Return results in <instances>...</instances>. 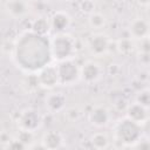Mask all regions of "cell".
<instances>
[{
  "mask_svg": "<svg viewBox=\"0 0 150 150\" xmlns=\"http://www.w3.org/2000/svg\"><path fill=\"white\" fill-rule=\"evenodd\" d=\"M22 87L27 93H34L35 90L41 88L36 73H27V75L22 81Z\"/></svg>",
  "mask_w": 150,
  "mask_h": 150,
  "instance_id": "cell-19",
  "label": "cell"
},
{
  "mask_svg": "<svg viewBox=\"0 0 150 150\" xmlns=\"http://www.w3.org/2000/svg\"><path fill=\"white\" fill-rule=\"evenodd\" d=\"M138 4L141 6H148L149 5V0H138Z\"/></svg>",
  "mask_w": 150,
  "mask_h": 150,
  "instance_id": "cell-26",
  "label": "cell"
},
{
  "mask_svg": "<svg viewBox=\"0 0 150 150\" xmlns=\"http://www.w3.org/2000/svg\"><path fill=\"white\" fill-rule=\"evenodd\" d=\"M135 101L138 102V103H141L142 105L149 108V104H150V93H149V90H148V89L141 90V91L137 94Z\"/></svg>",
  "mask_w": 150,
  "mask_h": 150,
  "instance_id": "cell-22",
  "label": "cell"
},
{
  "mask_svg": "<svg viewBox=\"0 0 150 150\" xmlns=\"http://www.w3.org/2000/svg\"><path fill=\"white\" fill-rule=\"evenodd\" d=\"M43 117L39 110L34 108L23 109L18 117V127L20 130H26L30 132H35L42 125Z\"/></svg>",
  "mask_w": 150,
  "mask_h": 150,
  "instance_id": "cell-5",
  "label": "cell"
},
{
  "mask_svg": "<svg viewBox=\"0 0 150 150\" xmlns=\"http://www.w3.org/2000/svg\"><path fill=\"white\" fill-rule=\"evenodd\" d=\"M49 39L34 32L25 30L18 35L14 49L13 61L18 68L25 73H36L50 62Z\"/></svg>",
  "mask_w": 150,
  "mask_h": 150,
  "instance_id": "cell-1",
  "label": "cell"
},
{
  "mask_svg": "<svg viewBox=\"0 0 150 150\" xmlns=\"http://www.w3.org/2000/svg\"><path fill=\"white\" fill-rule=\"evenodd\" d=\"M90 144L93 148L95 149H107L109 148L110 145V139L108 137V135L105 132H102V131H98V132H95L90 136Z\"/></svg>",
  "mask_w": 150,
  "mask_h": 150,
  "instance_id": "cell-18",
  "label": "cell"
},
{
  "mask_svg": "<svg viewBox=\"0 0 150 150\" xmlns=\"http://www.w3.org/2000/svg\"><path fill=\"white\" fill-rule=\"evenodd\" d=\"M45 149L49 150H55V149H61L64 146V137L61 132L56 130H49L43 134L41 141Z\"/></svg>",
  "mask_w": 150,
  "mask_h": 150,
  "instance_id": "cell-15",
  "label": "cell"
},
{
  "mask_svg": "<svg viewBox=\"0 0 150 150\" xmlns=\"http://www.w3.org/2000/svg\"><path fill=\"white\" fill-rule=\"evenodd\" d=\"M6 12L13 19H22L29 13V4L26 0H8L5 4Z\"/></svg>",
  "mask_w": 150,
  "mask_h": 150,
  "instance_id": "cell-13",
  "label": "cell"
},
{
  "mask_svg": "<svg viewBox=\"0 0 150 150\" xmlns=\"http://www.w3.org/2000/svg\"><path fill=\"white\" fill-rule=\"evenodd\" d=\"M33 137H34V132L26 131V130H20V131H19V135H18V138H19L27 148H29V145L33 143Z\"/></svg>",
  "mask_w": 150,
  "mask_h": 150,
  "instance_id": "cell-23",
  "label": "cell"
},
{
  "mask_svg": "<svg viewBox=\"0 0 150 150\" xmlns=\"http://www.w3.org/2000/svg\"><path fill=\"white\" fill-rule=\"evenodd\" d=\"M115 48L123 56H129L135 50V40H132L130 36L129 38H122L116 42Z\"/></svg>",
  "mask_w": 150,
  "mask_h": 150,
  "instance_id": "cell-17",
  "label": "cell"
},
{
  "mask_svg": "<svg viewBox=\"0 0 150 150\" xmlns=\"http://www.w3.org/2000/svg\"><path fill=\"white\" fill-rule=\"evenodd\" d=\"M64 116L69 122H77L81 118V110L77 107H69L64 108Z\"/></svg>",
  "mask_w": 150,
  "mask_h": 150,
  "instance_id": "cell-21",
  "label": "cell"
},
{
  "mask_svg": "<svg viewBox=\"0 0 150 150\" xmlns=\"http://www.w3.org/2000/svg\"><path fill=\"white\" fill-rule=\"evenodd\" d=\"M67 98L63 95V93H50L45 98V107L48 112L56 114L64 110Z\"/></svg>",
  "mask_w": 150,
  "mask_h": 150,
  "instance_id": "cell-14",
  "label": "cell"
},
{
  "mask_svg": "<svg viewBox=\"0 0 150 150\" xmlns=\"http://www.w3.org/2000/svg\"><path fill=\"white\" fill-rule=\"evenodd\" d=\"M36 75H38L40 87L43 89H53L56 86H59L56 64H53V63L46 64L39 71H36Z\"/></svg>",
  "mask_w": 150,
  "mask_h": 150,
  "instance_id": "cell-8",
  "label": "cell"
},
{
  "mask_svg": "<svg viewBox=\"0 0 150 150\" xmlns=\"http://www.w3.org/2000/svg\"><path fill=\"white\" fill-rule=\"evenodd\" d=\"M102 75H103L102 66L94 60H88L80 66V81L87 84L96 83L102 77Z\"/></svg>",
  "mask_w": 150,
  "mask_h": 150,
  "instance_id": "cell-7",
  "label": "cell"
},
{
  "mask_svg": "<svg viewBox=\"0 0 150 150\" xmlns=\"http://www.w3.org/2000/svg\"><path fill=\"white\" fill-rule=\"evenodd\" d=\"M143 125L131 121L128 117L118 120L112 129L114 139L123 146L132 148L134 144L143 136Z\"/></svg>",
  "mask_w": 150,
  "mask_h": 150,
  "instance_id": "cell-2",
  "label": "cell"
},
{
  "mask_svg": "<svg viewBox=\"0 0 150 150\" xmlns=\"http://www.w3.org/2000/svg\"><path fill=\"white\" fill-rule=\"evenodd\" d=\"M62 1H73V0H62Z\"/></svg>",
  "mask_w": 150,
  "mask_h": 150,
  "instance_id": "cell-27",
  "label": "cell"
},
{
  "mask_svg": "<svg viewBox=\"0 0 150 150\" xmlns=\"http://www.w3.org/2000/svg\"><path fill=\"white\" fill-rule=\"evenodd\" d=\"M12 138H13V137H12L7 131H1V132H0V143H1V144H4V145L7 146V144L12 141Z\"/></svg>",
  "mask_w": 150,
  "mask_h": 150,
  "instance_id": "cell-25",
  "label": "cell"
},
{
  "mask_svg": "<svg viewBox=\"0 0 150 150\" xmlns=\"http://www.w3.org/2000/svg\"><path fill=\"white\" fill-rule=\"evenodd\" d=\"M88 23L93 29H102L107 25V19L102 13L93 12L89 14Z\"/></svg>",
  "mask_w": 150,
  "mask_h": 150,
  "instance_id": "cell-20",
  "label": "cell"
},
{
  "mask_svg": "<svg viewBox=\"0 0 150 150\" xmlns=\"http://www.w3.org/2000/svg\"><path fill=\"white\" fill-rule=\"evenodd\" d=\"M111 40L110 38L101 32L93 33L87 39V49L93 56H103L110 49Z\"/></svg>",
  "mask_w": 150,
  "mask_h": 150,
  "instance_id": "cell-6",
  "label": "cell"
},
{
  "mask_svg": "<svg viewBox=\"0 0 150 150\" xmlns=\"http://www.w3.org/2000/svg\"><path fill=\"white\" fill-rule=\"evenodd\" d=\"M48 19L50 30H53L54 33H63L71 25V18L64 11H55Z\"/></svg>",
  "mask_w": 150,
  "mask_h": 150,
  "instance_id": "cell-11",
  "label": "cell"
},
{
  "mask_svg": "<svg viewBox=\"0 0 150 150\" xmlns=\"http://www.w3.org/2000/svg\"><path fill=\"white\" fill-rule=\"evenodd\" d=\"M32 32H34L35 34L39 35H45L47 36V34L50 32V25H49V19L46 16H39L36 19H34L30 23V28Z\"/></svg>",
  "mask_w": 150,
  "mask_h": 150,
  "instance_id": "cell-16",
  "label": "cell"
},
{
  "mask_svg": "<svg viewBox=\"0 0 150 150\" xmlns=\"http://www.w3.org/2000/svg\"><path fill=\"white\" fill-rule=\"evenodd\" d=\"M88 121L96 128H104L111 121V114L108 108L103 105H95L88 114Z\"/></svg>",
  "mask_w": 150,
  "mask_h": 150,
  "instance_id": "cell-9",
  "label": "cell"
},
{
  "mask_svg": "<svg viewBox=\"0 0 150 150\" xmlns=\"http://www.w3.org/2000/svg\"><path fill=\"white\" fill-rule=\"evenodd\" d=\"M59 86H74L80 81V66L74 59L59 61L56 63Z\"/></svg>",
  "mask_w": 150,
  "mask_h": 150,
  "instance_id": "cell-4",
  "label": "cell"
},
{
  "mask_svg": "<svg viewBox=\"0 0 150 150\" xmlns=\"http://www.w3.org/2000/svg\"><path fill=\"white\" fill-rule=\"evenodd\" d=\"M49 47L52 59L57 62L68 59H74L76 54L75 39L67 32L55 33L54 36L49 40Z\"/></svg>",
  "mask_w": 150,
  "mask_h": 150,
  "instance_id": "cell-3",
  "label": "cell"
},
{
  "mask_svg": "<svg viewBox=\"0 0 150 150\" xmlns=\"http://www.w3.org/2000/svg\"><path fill=\"white\" fill-rule=\"evenodd\" d=\"M94 8H95V5H94V1L93 0H82L80 2V9L86 13V14H90L94 12Z\"/></svg>",
  "mask_w": 150,
  "mask_h": 150,
  "instance_id": "cell-24",
  "label": "cell"
},
{
  "mask_svg": "<svg viewBox=\"0 0 150 150\" xmlns=\"http://www.w3.org/2000/svg\"><path fill=\"white\" fill-rule=\"evenodd\" d=\"M129 35L132 40H142L149 38V22L143 18H135L128 27Z\"/></svg>",
  "mask_w": 150,
  "mask_h": 150,
  "instance_id": "cell-12",
  "label": "cell"
},
{
  "mask_svg": "<svg viewBox=\"0 0 150 150\" xmlns=\"http://www.w3.org/2000/svg\"><path fill=\"white\" fill-rule=\"evenodd\" d=\"M125 117L130 118L131 121L138 123V124H146L149 121V108L142 105L138 102H132L127 107L125 110Z\"/></svg>",
  "mask_w": 150,
  "mask_h": 150,
  "instance_id": "cell-10",
  "label": "cell"
}]
</instances>
